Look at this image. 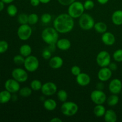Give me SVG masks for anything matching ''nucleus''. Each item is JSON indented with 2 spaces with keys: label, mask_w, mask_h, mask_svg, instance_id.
<instances>
[{
  "label": "nucleus",
  "mask_w": 122,
  "mask_h": 122,
  "mask_svg": "<svg viewBox=\"0 0 122 122\" xmlns=\"http://www.w3.org/2000/svg\"><path fill=\"white\" fill-rule=\"evenodd\" d=\"M75 26L74 19L69 14L62 13L55 18L53 27L60 33L65 34L71 32Z\"/></svg>",
  "instance_id": "f257e3e1"
},
{
  "label": "nucleus",
  "mask_w": 122,
  "mask_h": 122,
  "mask_svg": "<svg viewBox=\"0 0 122 122\" xmlns=\"http://www.w3.org/2000/svg\"><path fill=\"white\" fill-rule=\"evenodd\" d=\"M58 32L54 27H46L41 33V38L48 45H56L58 40Z\"/></svg>",
  "instance_id": "f03ea898"
},
{
  "label": "nucleus",
  "mask_w": 122,
  "mask_h": 122,
  "mask_svg": "<svg viewBox=\"0 0 122 122\" xmlns=\"http://www.w3.org/2000/svg\"><path fill=\"white\" fill-rule=\"evenodd\" d=\"M85 8L83 4L80 1H75L69 5L68 7V14L73 19L79 18L84 13Z\"/></svg>",
  "instance_id": "7ed1b4c3"
},
{
  "label": "nucleus",
  "mask_w": 122,
  "mask_h": 122,
  "mask_svg": "<svg viewBox=\"0 0 122 122\" xmlns=\"http://www.w3.org/2000/svg\"><path fill=\"white\" fill-rule=\"evenodd\" d=\"M61 112L63 115L67 117L73 116L77 113L79 107L76 103L73 101H65L61 106Z\"/></svg>",
  "instance_id": "20e7f679"
},
{
  "label": "nucleus",
  "mask_w": 122,
  "mask_h": 122,
  "mask_svg": "<svg viewBox=\"0 0 122 122\" xmlns=\"http://www.w3.org/2000/svg\"><path fill=\"white\" fill-rule=\"evenodd\" d=\"M95 23L94 18L87 13H84L79 18V25L82 29L85 30H89L94 28Z\"/></svg>",
  "instance_id": "39448f33"
},
{
  "label": "nucleus",
  "mask_w": 122,
  "mask_h": 122,
  "mask_svg": "<svg viewBox=\"0 0 122 122\" xmlns=\"http://www.w3.org/2000/svg\"><path fill=\"white\" fill-rule=\"evenodd\" d=\"M23 66L28 72H34L39 68V60L36 56L30 55L25 58Z\"/></svg>",
  "instance_id": "423d86ee"
},
{
  "label": "nucleus",
  "mask_w": 122,
  "mask_h": 122,
  "mask_svg": "<svg viewBox=\"0 0 122 122\" xmlns=\"http://www.w3.org/2000/svg\"><path fill=\"white\" fill-rule=\"evenodd\" d=\"M17 36L21 41H27L31 37L32 29L29 24L20 25L17 32Z\"/></svg>",
  "instance_id": "0eeeda50"
},
{
  "label": "nucleus",
  "mask_w": 122,
  "mask_h": 122,
  "mask_svg": "<svg viewBox=\"0 0 122 122\" xmlns=\"http://www.w3.org/2000/svg\"><path fill=\"white\" fill-rule=\"evenodd\" d=\"M28 71L26 69L22 68L17 67L13 70L11 72V76L13 79L16 80L20 83H23L26 82L29 78Z\"/></svg>",
  "instance_id": "6e6552de"
},
{
  "label": "nucleus",
  "mask_w": 122,
  "mask_h": 122,
  "mask_svg": "<svg viewBox=\"0 0 122 122\" xmlns=\"http://www.w3.org/2000/svg\"><path fill=\"white\" fill-rule=\"evenodd\" d=\"M91 101L95 104H104L107 101V95L102 90L95 89L91 92L90 95Z\"/></svg>",
  "instance_id": "1a4fd4ad"
},
{
  "label": "nucleus",
  "mask_w": 122,
  "mask_h": 122,
  "mask_svg": "<svg viewBox=\"0 0 122 122\" xmlns=\"http://www.w3.org/2000/svg\"><path fill=\"white\" fill-rule=\"evenodd\" d=\"M96 61L100 67H108L111 63L110 54L106 51H100L97 56Z\"/></svg>",
  "instance_id": "9d476101"
},
{
  "label": "nucleus",
  "mask_w": 122,
  "mask_h": 122,
  "mask_svg": "<svg viewBox=\"0 0 122 122\" xmlns=\"http://www.w3.org/2000/svg\"><path fill=\"white\" fill-rule=\"evenodd\" d=\"M42 93L45 96H51L57 93V86L52 82H48L42 84L41 89Z\"/></svg>",
  "instance_id": "9b49d317"
},
{
  "label": "nucleus",
  "mask_w": 122,
  "mask_h": 122,
  "mask_svg": "<svg viewBox=\"0 0 122 122\" xmlns=\"http://www.w3.org/2000/svg\"><path fill=\"white\" fill-rule=\"evenodd\" d=\"M5 89L11 94H15L20 89V82L14 79H9L7 80L4 84Z\"/></svg>",
  "instance_id": "f8f14e48"
},
{
  "label": "nucleus",
  "mask_w": 122,
  "mask_h": 122,
  "mask_svg": "<svg viewBox=\"0 0 122 122\" xmlns=\"http://www.w3.org/2000/svg\"><path fill=\"white\" fill-rule=\"evenodd\" d=\"M108 89L113 94H120L122 90V82L119 79H114L112 80L108 85Z\"/></svg>",
  "instance_id": "ddd939ff"
},
{
  "label": "nucleus",
  "mask_w": 122,
  "mask_h": 122,
  "mask_svg": "<svg viewBox=\"0 0 122 122\" xmlns=\"http://www.w3.org/2000/svg\"><path fill=\"white\" fill-rule=\"evenodd\" d=\"M112 76V71L108 67H101L97 74V77L101 82H104L109 81Z\"/></svg>",
  "instance_id": "4468645a"
},
{
  "label": "nucleus",
  "mask_w": 122,
  "mask_h": 122,
  "mask_svg": "<svg viewBox=\"0 0 122 122\" xmlns=\"http://www.w3.org/2000/svg\"><path fill=\"white\" fill-rule=\"evenodd\" d=\"M76 80L77 84L81 86H86L89 85L91 81L90 76L88 74L82 72L76 76Z\"/></svg>",
  "instance_id": "2eb2a0df"
},
{
  "label": "nucleus",
  "mask_w": 122,
  "mask_h": 122,
  "mask_svg": "<svg viewBox=\"0 0 122 122\" xmlns=\"http://www.w3.org/2000/svg\"><path fill=\"white\" fill-rule=\"evenodd\" d=\"M102 43L107 46H112L114 45L116 42V38L114 34L110 32H106L102 33L101 36Z\"/></svg>",
  "instance_id": "dca6fc26"
},
{
  "label": "nucleus",
  "mask_w": 122,
  "mask_h": 122,
  "mask_svg": "<svg viewBox=\"0 0 122 122\" xmlns=\"http://www.w3.org/2000/svg\"><path fill=\"white\" fill-rule=\"evenodd\" d=\"M63 59L60 56H54L49 60V66L53 69H58L63 65Z\"/></svg>",
  "instance_id": "f3484780"
},
{
  "label": "nucleus",
  "mask_w": 122,
  "mask_h": 122,
  "mask_svg": "<svg viewBox=\"0 0 122 122\" xmlns=\"http://www.w3.org/2000/svg\"><path fill=\"white\" fill-rule=\"evenodd\" d=\"M56 46L61 51H67L71 47V42L66 38H61L57 41Z\"/></svg>",
  "instance_id": "a211bd4d"
},
{
  "label": "nucleus",
  "mask_w": 122,
  "mask_h": 122,
  "mask_svg": "<svg viewBox=\"0 0 122 122\" xmlns=\"http://www.w3.org/2000/svg\"><path fill=\"white\" fill-rule=\"evenodd\" d=\"M103 117L106 122H116L117 120L116 113L112 109L106 110Z\"/></svg>",
  "instance_id": "6ab92c4d"
},
{
  "label": "nucleus",
  "mask_w": 122,
  "mask_h": 122,
  "mask_svg": "<svg viewBox=\"0 0 122 122\" xmlns=\"http://www.w3.org/2000/svg\"><path fill=\"white\" fill-rule=\"evenodd\" d=\"M112 21L114 25L120 26L122 25V10H116L112 15Z\"/></svg>",
  "instance_id": "aec40b11"
},
{
  "label": "nucleus",
  "mask_w": 122,
  "mask_h": 122,
  "mask_svg": "<svg viewBox=\"0 0 122 122\" xmlns=\"http://www.w3.org/2000/svg\"><path fill=\"white\" fill-rule=\"evenodd\" d=\"M57 104L54 100L51 98L46 99L44 102V107L47 111H54L56 109Z\"/></svg>",
  "instance_id": "412c9836"
},
{
  "label": "nucleus",
  "mask_w": 122,
  "mask_h": 122,
  "mask_svg": "<svg viewBox=\"0 0 122 122\" xmlns=\"http://www.w3.org/2000/svg\"><path fill=\"white\" fill-rule=\"evenodd\" d=\"M11 93L5 90L2 91L0 92V104H4L7 103L11 100Z\"/></svg>",
  "instance_id": "4be33fe9"
},
{
  "label": "nucleus",
  "mask_w": 122,
  "mask_h": 122,
  "mask_svg": "<svg viewBox=\"0 0 122 122\" xmlns=\"http://www.w3.org/2000/svg\"><path fill=\"white\" fill-rule=\"evenodd\" d=\"M20 54L25 57V58L30 56L32 52V47L29 44H23L20 46L19 49Z\"/></svg>",
  "instance_id": "5701e85b"
},
{
  "label": "nucleus",
  "mask_w": 122,
  "mask_h": 122,
  "mask_svg": "<svg viewBox=\"0 0 122 122\" xmlns=\"http://www.w3.org/2000/svg\"><path fill=\"white\" fill-rule=\"evenodd\" d=\"M106 112V108L103 104H97L94 108V114L97 117H103Z\"/></svg>",
  "instance_id": "b1692460"
},
{
  "label": "nucleus",
  "mask_w": 122,
  "mask_h": 122,
  "mask_svg": "<svg viewBox=\"0 0 122 122\" xmlns=\"http://www.w3.org/2000/svg\"><path fill=\"white\" fill-rule=\"evenodd\" d=\"M94 29L97 33H104L107 30V26L105 23L102 21H98L95 23Z\"/></svg>",
  "instance_id": "393cba45"
},
{
  "label": "nucleus",
  "mask_w": 122,
  "mask_h": 122,
  "mask_svg": "<svg viewBox=\"0 0 122 122\" xmlns=\"http://www.w3.org/2000/svg\"><path fill=\"white\" fill-rule=\"evenodd\" d=\"M119 97L117 94H113L107 98V102L108 106L110 107L115 106L119 103Z\"/></svg>",
  "instance_id": "a878e982"
},
{
  "label": "nucleus",
  "mask_w": 122,
  "mask_h": 122,
  "mask_svg": "<svg viewBox=\"0 0 122 122\" xmlns=\"http://www.w3.org/2000/svg\"><path fill=\"white\" fill-rule=\"evenodd\" d=\"M32 91L33 90L29 87H23V88H20V89L19 90V95L22 97H28L32 95Z\"/></svg>",
  "instance_id": "bb28decb"
},
{
  "label": "nucleus",
  "mask_w": 122,
  "mask_h": 122,
  "mask_svg": "<svg viewBox=\"0 0 122 122\" xmlns=\"http://www.w3.org/2000/svg\"><path fill=\"white\" fill-rule=\"evenodd\" d=\"M30 86L31 89L35 91H41L42 86V83L38 79H34L30 82Z\"/></svg>",
  "instance_id": "cd10ccee"
},
{
  "label": "nucleus",
  "mask_w": 122,
  "mask_h": 122,
  "mask_svg": "<svg viewBox=\"0 0 122 122\" xmlns=\"http://www.w3.org/2000/svg\"><path fill=\"white\" fill-rule=\"evenodd\" d=\"M7 13L10 17H14L18 13L17 7L14 4H10L7 8Z\"/></svg>",
  "instance_id": "c85d7f7f"
},
{
  "label": "nucleus",
  "mask_w": 122,
  "mask_h": 122,
  "mask_svg": "<svg viewBox=\"0 0 122 122\" xmlns=\"http://www.w3.org/2000/svg\"><path fill=\"white\" fill-rule=\"evenodd\" d=\"M57 97L58 100L62 102H64L67 101L68 98V94L64 89H60L57 93Z\"/></svg>",
  "instance_id": "c756f323"
},
{
  "label": "nucleus",
  "mask_w": 122,
  "mask_h": 122,
  "mask_svg": "<svg viewBox=\"0 0 122 122\" xmlns=\"http://www.w3.org/2000/svg\"><path fill=\"white\" fill-rule=\"evenodd\" d=\"M39 16L36 13H31L28 15V24L29 25H35L38 22Z\"/></svg>",
  "instance_id": "7c9ffc66"
},
{
  "label": "nucleus",
  "mask_w": 122,
  "mask_h": 122,
  "mask_svg": "<svg viewBox=\"0 0 122 122\" xmlns=\"http://www.w3.org/2000/svg\"><path fill=\"white\" fill-rule=\"evenodd\" d=\"M28 15L25 13H21L18 15L17 20L18 22L20 25H25L28 24Z\"/></svg>",
  "instance_id": "2f4dec72"
},
{
  "label": "nucleus",
  "mask_w": 122,
  "mask_h": 122,
  "mask_svg": "<svg viewBox=\"0 0 122 122\" xmlns=\"http://www.w3.org/2000/svg\"><path fill=\"white\" fill-rule=\"evenodd\" d=\"M25 60V57L21 56V54L16 55L13 58V62L17 66H21L24 64Z\"/></svg>",
  "instance_id": "473e14b6"
},
{
  "label": "nucleus",
  "mask_w": 122,
  "mask_h": 122,
  "mask_svg": "<svg viewBox=\"0 0 122 122\" xmlns=\"http://www.w3.org/2000/svg\"><path fill=\"white\" fill-rule=\"evenodd\" d=\"M113 58L116 62H122V49L116 50L113 54Z\"/></svg>",
  "instance_id": "72a5a7b5"
},
{
  "label": "nucleus",
  "mask_w": 122,
  "mask_h": 122,
  "mask_svg": "<svg viewBox=\"0 0 122 122\" xmlns=\"http://www.w3.org/2000/svg\"><path fill=\"white\" fill-rule=\"evenodd\" d=\"M52 20V16L49 13H44L41 16V21L44 24H48Z\"/></svg>",
  "instance_id": "f704fd0d"
},
{
  "label": "nucleus",
  "mask_w": 122,
  "mask_h": 122,
  "mask_svg": "<svg viewBox=\"0 0 122 122\" xmlns=\"http://www.w3.org/2000/svg\"><path fill=\"white\" fill-rule=\"evenodd\" d=\"M8 42L4 40L0 41V54H3L8 49Z\"/></svg>",
  "instance_id": "c9c22d12"
},
{
  "label": "nucleus",
  "mask_w": 122,
  "mask_h": 122,
  "mask_svg": "<svg viewBox=\"0 0 122 122\" xmlns=\"http://www.w3.org/2000/svg\"><path fill=\"white\" fill-rule=\"evenodd\" d=\"M83 6L85 10H91L95 7V3L92 0H86L83 3Z\"/></svg>",
  "instance_id": "e433bc0d"
},
{
  "label": "nucleus",
  "mask_w": 122,
  "mask_h": 122,
  "mask_svg": "<svg viewBox=\"0 0 122 122\" xmlns=\"http://www.w3.org/2000/svg\"><path fill=\"white\" fill-rule=\"evenodd\" d=\"M42 57L45 60H50L52 57V52L49 49H45L42 53Z\"/></svg>",
  "instance_id": "4c0bfd02"
},
{
  "label": "nucleus",
  "mask_w": 122,
  "mask_h": 122,
  "mask_svg": "<svg viewBox=\"0 0 122 122\" xmlns=\"http://www.w3.org/2000/svg\"><path fill=\"white\" fill-rule=\"evenodd\" d=\"M81 71V69L79 66H73L71 68V73L72 75L75 76H77V75H79Z\"/></svg>",
  "instance_id": "58836bf2"
},
{
  "label": "nucleus",
  "mask_w": 122,
  "mask_h": 122,
  "mask_svg": "<svg viewBox=\"0 0 122 122\" xmlns=\"http://www.w3.org/2000/svg\"><path fill=\"white\" fill-rule=\"evenodd\" d=\"M61 5L63 6H69L76 0H57Z\"/></svg>",
  "instance_id": "ea45409f"
},
{
  "label": "nucleus",
  "mask_w": 122,
  "mask_h": 122,
  "mask_svg": "<svg viewBox=\"0 0 122 122\" xmlns=\"http://www.w3.org/2000/svg\"><path fill=\"white\" fill-rule=\"evenodd\" d=\"M108 67L112 71H116V70L117 69V64H116L115 63H112V62H111Z\"/></svg>",
  "instance_id": "a19ab883"
},
{
  "label": "nucleus",
  "mask_w": 122,
  "mask_h": 122,
  "mask_svg": "<svg viewBox=\"0 0 122 122\" xmlns=\"http://www.w3.org/2000/svg\"><path fill=\"white\" fill-rule=\"evenodd\" d=\"M30 3L33 7H38L40 4L41 2L39 0H30Z\"/></svg>",
  "instance_id": "79ce46f5"
},
{
  "label": "nucleus",
  "mask_w": 122,
  "mask_h": 122,
  "mask_svg": "<svg viewBox=\"0 0 122 122\" xmlns=\"http://www.w3.org/2000/svg\"><path fill=\"white\" fill-rule=\"evenodd\" d=\"M63 122L62 119L59 117H54L50 120V122Z\"/></svg>",
  "instance_id": "37998d69"
},
{
  "label": "nucleus",
  "mask_w": 122,
  "mask_h": 122,
  "mask_svg": "<svg viewBox=\"0 0 122 122\" xmlns=\"http://www.w3.org/2000/svg\"><path fill=\"white\" fill-rule=\"evenodd\" d=\"M97 2H98L99 4H100L104 5L106 4L109 1V0H97Z\"/></svg>",
  "instance_id": "c03bdc74"
},
{
  "label": "nucleus",
  "mask_w": 122,
  "mask_h": 122,
  "mask_svg": "<svg viewBox=\"0 0 122 122\" xmlns=\"http://www.w3.org/2000/svg\"><path fill=\"white\" fill-rule=\"evenodd\" d=\"M102 82H101V83H98L97 86V89H100V90H102L104 88V85L102 83Z\"/></svg>",
  "instance_id": "a18cd8bd"
},
{
  "label": "nucleus",
  "mask_w": 122,
  "mask_h": 122,
  "mask_svg": "<svg viewBox=\"0 0 122 122\" xmlns=\"http://www.w3.org/2000/svg\"><path fill=\"white\" fill-rule=\"evenodd\" d=\"M5 7V3L2 1L1 0H0V12L2 11V10H4Z\"/></svg>",
  "instance_id": "49530a36"
},
{
  "label": "nucleus",
  "mask_w": 122,
  "mask_h": 122,
  "mask_svg": "<svg viewBox=\"0 0 122 122\" xmlns=\"http://www.w3.org/2000/svg\"><path fill=\"white\" fill-rule=\"evenodd\" d=\"M2 1H3L5 4H10L12 3L14 0H1Z\"/></svg>",
  "instance_id": "de8ad7c7"
},
{
  "label": "nucleus",
  "mask_w": 122,
  "mask_h": 122,
  "mask_svg": "<svg viewBox=\"0 0 122 122\" xmlns=\"http://www.w3.org/2000/svg\"><path fill=\"white\" fill-rule=\"evenodd\" d=\"M41 2V3H42L44 4H46L49 3L51 0H39Z\"/></svg>",
  "instance_id": "09e8293b"
},
{
  "label": "nucleus",
  "mask_w": 122,
  "mask_h": 122,
  "mask_svg": "<svg viewBox=\"0 0 122 122\" xmlns=\"http://www.w3.org/2000/svg\"></svg>",
  "instance_id": "8fccbe9b"
}]
</instances>
